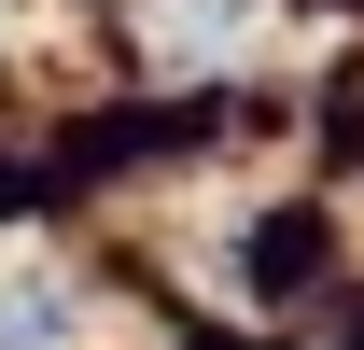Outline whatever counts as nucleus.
Listing matches in <instances>:
<instances>
[{"label": "nucleus", "mask_w": 364, "mask_h": 350, "mask_svg": "<svg viewBox=\"0 0 364 350\" xmlns=\"http://www.w3.org/2000/svg\"><path fill=\"white\" fill-rule=\"evenodd\" d=\"M56 336H70V295L43 266H0V350H56Z\"/></svg>", "instance_id": "f257e3e1"}]
</instances>
